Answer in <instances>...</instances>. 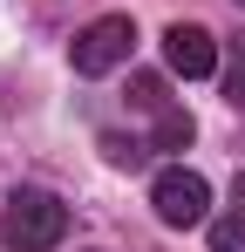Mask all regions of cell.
Here are the masks:
<instances>
[{
	"mask_svg": "<svg viewBox=\"0 0 245 252\" xmlns=\"http://www.w3.org/2000/svg\"><path fill=\"white\" fill-rule=\"evenodd\" d=\"M232 205L245 211V170H239V177H232Z\"/></svg>",
	"mask_w": 245,
	"mask_h": 252,
	"instance_id": "10",
	"label": "cell"
},
{
	"mask_svg": "<svg viewBox=\"0 0 245 252\" xmlns=\"http://www.w3.org/2000/svg\"><path fill=\"white\" fill-rule=\"evenodd\" d=\"M225 102L245 109V34H239V55H232V68H225Z\"/></svg>",
	"mask_w": 245,
	"mask_h": 252,
	"instance_id": "9",
	"label": "cell"
},
{
	"mask_svg": "<svg viewBox=\"0 0 245 252\" xmlns=\"http://www.w3.org/2000/svg\"><path fill=\"white\" fill-rule=\"evenodd\" d=\"M191 136H198V123H191L184 109H157V143H150V150H184Z\"/></svg>",
	"mask_w": 245,
	"mask_h": 252,
	"instance_id": "5",
	"label": "cell"
},
{
	"mask_svg": "<svg viewBox=\"0 0 245 252\" xmlns=\"http://www.w3.org/2000/svg\"><path fill=\"white\" fill-rule=\"evenodd\" d=\"M163 62L177 75H211L218 68V48H211V34H204L198 21H170L163 28Z\"/></svg>",
	"mask_w": 245,
	"mask_h": 252,
	"instance_id": "4",
	"label": "cell"
},
{
	"mask_svg": "<svg viewBox=\"0 0 245 252\" xmlns=\"http://www.w3.org/2000/svg\"><path fill=\"white\" fill-rule=\"evenodd\" d=\"M129 102H136V109H170L163 75H150V68H143V75H129Z\"/></svg>",
	"mask_w": 245,
	"mask_h": 252,
	"instance_id": "7",
	"label": "cell"
},
{
	"mask_svg": "<svg viewBox=\"0 0 245 252\" xmlns=\"http://www.w3.org/2000/svg\"><path fill=\"white\" fill-rule=\"evenodd\" d=\"M129 48H136V21L129 14H102L68 41V62H75V75H109V68L129 62Z\"/></svg>",
	"mask_w": 245,
	"mask_h": 252,
	"instance_id": "2",
	"label": "cell"
},
{
	"mask_svg": "<svg viewBox=\"0 0 245 252\" xmlns=\"http://www.w3.org/2000/svg\"><path fill=\"white\" fill-rule=\"evenodd\" d=\"M102 157H109L116 170H136L143 157H150V143H136V136H102Z\"/></svg>",
	"mask_w": 245,
	"mask_h": 252,
	"instance_id": "6",
	"label": "cell"
},
{
	"mask_svg": "<svg viewBox=\"0 0 245 252\" xmlns=\"http://www.w3.org/2000/svg\"><path fill=\"white\" fill-rule=\"evenodd\" d=\"M211 252H245V211H232V218L211 225Z\"/></svg>",
	"mask_w": 245,
	"mask_h": 252,
	"instance_id": "8",
	"label": "cell"
},
{
	"mask_svg": "<svg viewBox=\"0 0 245 252\" xmlns=\"http://www.w3.org/2000/svg\"><path fill=\"white\" fill-rule=\"evenodd\" d=\"M0 239L7 252H55L68 239V205L55 191H14L0 211Z\"/></svg>",
	"mask_w": 245,
	"mask_h": 252,
	"instance_id": "1",
	"label": "cell"
},
{
	"mask_svg": "<svg viewBox=\"0 0 245 252\" xmlns=\"http://www.w3.org/2000/svg\"><path fill=\"white\" fill-rule=\"evenodd\" d=\"M150 205H157L163 225H204V211H211V184H204L198 170H163L157 184H150Z\"/></svg>",
	"mask_w": 245,
	"mask_h": 252,
	"instance_id": "3",
	"label": "cell"
}]
</instances>
